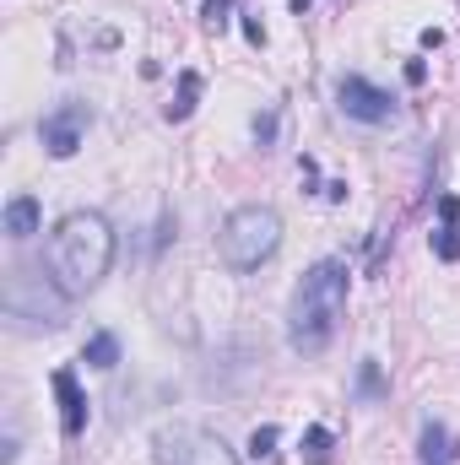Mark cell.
<instances>
[{"instance_id": "cell-21", "label": "cell", "mask_w": 460, "mask_h": 465, "mask_svg": "<svg viewBox=\"0 0 460 465\" xmlns=\"http://www.w3.org/2000/svg\"><path fill=\"white\" fill-rule=\"evenodd\" d=\"M244 38H249V44L260 49V44H265V27H260V22H244Z\"/></svg>"}, {"instance_id": "cell-13", "label": "cell", "mask_w": 460, "mask_h": 465, "mask_svg": "<svg viewBox=\"0 0 460 465\" xmlns=\"http://www.w3.org/2000/svg\"><path fill=\"white\" fill-rule=\"evenodd\" d=\"M357 395H363V401L390 395V384H385V373H379V362H374V357H363V362H357Z\"/></svg>"}, {"instance_id": "cell-4", "label": "cell", "mask_w": 460, "mask_h": 465, "mask_svg": "<svg viewBox=\"0 0 460 465\" xmlns=\"http://www.w3.org/2000/svg\"><path fill=\"white\" fill-rule=\"evenodd\" d=\"M5 314L33 325H65V287L55 276H33L27 265L5 271Z\"/></svg>"}, {"instance_id": "cell-20", "label": "cell", "mask_w": 460, "mask_h": 465, "mask_svg": "<svg viewBox=\"0 0 460 465\" xmlns=\"http://www.w3.org/2000/svg\"><path fill=\"white\" fill-rule=\"evenodd\" d=\"M255 135H260V141H271V135H276V114H265V119H255Z\"/></svg>"}, {"instance_id": "cell-6", "label": "cell", "mask_w": 460, "mask_h": 465, "mask_svg": "<svg viewBox=\"0 0 460 465\" xmlns=\"http://www.w3.org/2000/svg\"><path fill=\"white\" fill-rule=\"evenodd\" d=\"M336 104H342V114L357 119V124H385V119H395L390 93L374 87L368 76H342V82H336Z\"/></svg>"}, {"instance_id": "cell-3", "label": "cell", "mask_w": 460, "mask_h": 465, "mask_svg": "<svg viewBox=\"0 0 460 465\" xmlns=\"http://www.w3.org/2000/svg\"><path fill=\"white\" fill-rule=\"evenodd\" d=\"M282 249V217L271 212V206H238L223 232H217V254H223V265L228 271H260L271 254Z\"/></svg>"}, {"instance_id": "cell-14", "label": "cell", "mask_w": 460, "mask_h": 465, "mask_svg": "<svg viewBox=\"0 0 460 465\" xmlns=\"http://www.w3.org/2000/svg\"><path fill=\"white\" fill-rule=\"evenodd\" d=\"M82 357H87L93 368H115V362H119V341L109 336V331H98V336L87 341V351H82Z\"/></svg>"}, {"instance_id": "cell-16", "label": "cell", "mask_w": 460, "mask_h": 465, "mask_svg": "<svg viewBox=\"0 0 460 465\" xmlns=\"http://www.w3.org/2000/svg\"><path fill=\"white\" fill-rule=\"evenodd\" d=\"M428 243H434V254H439V260H460V228H439Z\"/></svg>"}, {"instance_id": "cell-11", "label": "cell", "mask_w": 460, "mask_h": 465, "mask_svg": "<svg viewBox=\"0 0 460 465\" xmlns=\"http://www.w3.org/2000/svg\"><path fill=\"white\" fill-rule=\"evenodd\" d=\"M195 98H201V76L195 71H179V98L168 104V119H190L195 114Z\"/></svg>"}, {"instance_id": "cell-19", "label": "cell", "mask_w": 460, "mask_h": 465, "mask_svg": "<svg viewBox=\"0 0 460 465\" xmlns=\"http://www.w3.org/2000/svg\"><path fill=\"white\" fill-rule=\"evenodd\" d=\"M406 82L423 87V82H428V65H423V60H406Z\"/></svg>"}, {"instance_id": "cell-18", "label": "cell", "mask_w": 460, "mask_h": 465, "mask_svg": "<svg viewBox=\"0 0 460 465\" xmlns=\"http://www.w3.org/2000/svg\"><path fill=\"white\" fill-rule=\"evenodd\" d=\"M228 22V0H206V27H223Z\"/></svg>"}, {"instance_id": "cell-2", "label": "cell", "mask_w": 460, "mask_h": 465, "mask_svg": "<svg viewBox=\"0 0 460 465\" xmlns=\"http://www.w3.org/2000/svg\"><path fill=\"white\" fill-rule=\"evenodd\" d=\"M115 265V228L98 212H71L49 232V276L65 287V298L93 292Z\"/></svg>"}, {"instance_id": "cell-5", "label": "cell", "mask_w": 460, "mask_h": 465, "mask_svg": "<svg viewBox=\"0 0 460 465\" xmlns=\"http://www.w3.org/2000/svg\"><path fill=\"white\" fill-rule=\"evenodd\" d=\"M152 455H157V465H238V455H233L228 444L212 428H195V422L157 428Z\"/></svg>"}, {"instance_id": "cell-1", "label": "cell", "mask_w": 460, "mask_h": 465, "mask_svg": "<svg viewBox=\"0 0 460 465\" xmlns=\"http://www.w3.org/2000/svg\"><path fill=\"white\" fill-rule=\"evenodd\" d=\"M342 314H346V265L342 260L309 265L304 282L293 287V303H287V347L304 351V357H320L336 341Z\"/></svg>"}, {"instance_id": "cell-17", "label": "cell", "mask_w": 460, "mask_h": 465, "mask_svg": "<svg viewBox=\"0 0 460 465\" xmlns=\"http://www.w3.org/2000/svg\"><path fill=\"white\" fill-rule=\"evenodd\" d=\"M439 217H445V228H460V195H445L439 201Z\"/></svg>"}, {"instance_id": "cell-7", "label": "cell", "mask_w": 460, "mask_h": 465, "mask_svg": "<svg viewBox=\"0 0 460 465\" xmlns=\"http://www.w3.org/2000/svg\"><path fill=\"white\" fill-rule=\"evenodd\" d=\"M87 119H93V114H87V104H60L55 114L38 124V135H44V152H49V157H76Z\"/></svg>"}, {"instance_id": "cell-22", "label": "cell", "mask_w": 460, "mask_h": 465, "mask_svg": "<svg viewBox=\"0 0 460 465\" xmlns=\"http://www.w3.org/2000/svg\"><path fill=\"white\" fill-rule=\"evenodd\" d=\"M287 5H293V11H298V16H304V11H309V5H315V0H287Z\"/></svg>"}, {"instance_id": "cell-9", "label": "cell", "mask_w": 460, "mask_h": 465, "mask_svg": "<svg viewBox=\"0 0 460 465\" xmlns=\"http://www.w3.org/2000/svg\"><path fill=\"white\" fill-rule=\"evenodd\" d=\"M44 223V206L33 201V195H16V201H5V232L11 238H33Z\"/></svg>"}, {"instance_id": "cell-10", "label": "cell", "mask_w": 460, "mask_h": 465, "mask_svg": "<svg viewBox=\"0 0 460 465\" xmlns=\"http://www.w3.org/2000/svg\"><path fill=\"white\" fill-rule=\"evenodd\" d=\"M423 465H455V444H450L445 422H428L423 428Z\"/></svg>"}, {"instance_id": "cell-8", "label": "cell", "mask_w": 460, "mask_h": 465, "mask_svg": "<svg viewBox=\"0 0 460 465\" xmlns=\"http://www.w3.org/2000/svg\"><path fill=\"white\" fill-rule=\"evenodd\" d=\"M55 395H60V433L65 439H82L87 433V395H82V384H76V373L71 368H55Z\"/></svg>"}, {"instance_id": "cell-12", "label": "cell", "mask_w": 460, "mask_h": 465, "mask_svg": "<svg viewBox=\"0 0 460 465\" xmlns=\"http://www.w3.org/2000/svg\"><path fill=\"white\" fill-rule=\"evenodd\" d=\"M298 450H304L309 465H331V428H320V422L304 428V444H298Z\"/></svg>"}, {"instance_id": "cell-15", "label": "cell", "mask_w": 460, "mask_h": 465, "mask_svg": "<svg viewBox=\"0 0 460 465\" xmlns=\"http://www.w3.org/2000/svg\"><path fill=\"white\" fill-rule=\"evenodd\" d=\"M276 439H282V433H276L271 422H265V428H255V433H249V460L271 465V460H276Z\"/></svg>"}]
</instances>
